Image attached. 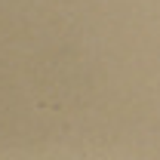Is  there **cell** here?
I'll return each instance as SVG.
<instances>
[]
</instances>
